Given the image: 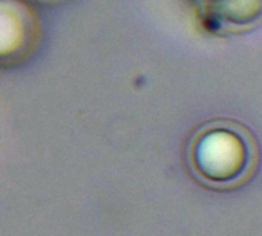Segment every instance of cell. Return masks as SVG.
I'll list each match as a JSON object with an SVG mask.
<instances>
[{"label": "cell", "mask_w": 262, "mask_h": 236, "mask_svg": "<svg viewBox=\"0 0 262 236\" xmlns=\"http://www.w3.org/2000/svg\"><path fill=\"white\" fill-rule=\"evenodd\" d=\"M189 169L201 186L229 192L250 181L256 157L247 140L227 129L215 131L195 143L189 154Z\"/></svg>", "instance_id": "cell-1"}]
</instances>
